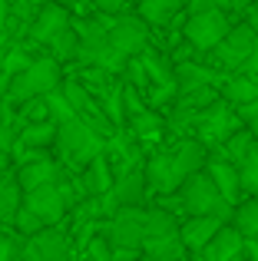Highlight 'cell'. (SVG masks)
<instances>
[{
  "instance_id": "obj_1",
  "label": "cell",
  "mask_w": 258,
  "mask_h": 261,
  "mask_svg": "<svg viewBox=\"0 0 258 261\" xmlns=\"http://www.w3.org/2000/svg\"><path fill=\"white\" fill-rule=\"evenodd\" d=\"M209 155H212V149L199 136H179L172 146L156 149L146 159V178H149L152 195H172V192H179L189 175L209 166Z\"/></svg>"
},
{
  "instance_id": "obj_2",
  "label": "cell",
  "mask_w": 258,
  "mask_h": 261,
  "mask_svg": "<svg viewBox=\"0 0 258 261\" xmlns=\"http://www.w3.org/2000/svg\"><path fill=\"white\" fill-rule=\"evenodd\" d=\"M57 155L70 172H80L86 169L99 152H106V136H99L93 126H86L83 119H66L60 122V133H57Z\"/></svg>"
},
{
  "instance_id": "obj_3",
  "label": "cell",
  "mask_w": 258,
  "mask_h": 261,
  "mask_svg": "<svg viewBox=\"0 0 258 261\" xmlns=\"http://www.w3.org/2000/svg\"><path fill=\"white\" fill-rule=\"evenodd\" d=\"M182 205V215H222V218H232V202L222 195V189L215 185V178L199 169L182 182V189L175 192Z\"/></svg>"
},
{
  "instance_id": "obj_4",
  "label": "cell",
  "mask_w": 258,
  "mask_h": 261,
  "mask_svg": "<svg viewBox=\"0 0 258 261\" xmlns=\"http://www.w3.org/2000/svg\"><path fill=\"white\" fill-rule=\"evenodd\" d=\"M63 63L60 60H53L50 53H43V57H37L30 66H27L23 73H17V76L10 80V99L13 102H27L33 99V96H46L50 89H57L63 83Z\"/></svg>"
},
{
  "instance_id": "obj_5",
  "label": "cell",
  "mask_w": 258,
  "mask_h": 261,
  "mask_svg": "<svg viewBox=\"0 0 258 261\" xmlns=\"http://www.w3.org/2000/svg\"><path fill=\"white\" fill-rule=\"evenodd\" d=\"M239 126H245V122L239 119V109H235L225 96H219V99L209 102L205 109H199V116H195V122H192V136H199L209 149H215Z\"/></svg>"
},
{
  "instance_id": "obj_6",
  "label": "cell",
  "mask_w": 258,
  "mask_h": 261,
  "mask_svg": "<svg viewBox=\"0 0 258 261\" xmlns=\"http://www.w3.org/2000/svg\"><path fill=\"white\" fill-rule=\"evenodd\" d=\"M255 53H258V30L252 23H239L225 33V40H222L215 50H209V57H212V63L219 66V70L242 73Z\"/></svg>"
},
{
  "instance_id": "obj_7",
  "label": "cell",
  "mask_w": 258,
  "mask_h": 261,
  "mask_svg": "<svg viewBox=\"0 0 258 261\" xmlns=\"http://www.w3.org/2000/svg\"><path fill=\"white\" fill-rule=\"evenodd\" d=\"M232 30L228 23V10H195L182 23V37L186 43H192L199 53H209L225 40V33Z\"/></svg>"
},
{
  "instance_id": "obj_8",
  "label": "cell",
  "mask_w": 258,
  "mask_h": 261,
  "mask_svg": "<svg viewBox=\"0 0 258 261\" xmlns=\"http://www.w3.org/2000/svg\"><path fill=\"white\" fill-rule=\"evenodd\" d=\"M146 218H149V208L123 205L116 215H110L103 222V235L113 242V248H142V242H146Z\"/></svg>"
},
{
  "instance_id": "obj_9",
  "label": "cell",
  "mask_w": 258,
  "mask_h": 261,
  "mask_svg": "<svg viewBox=\"0 0 258 261\" xmlns=\"http://www.w3.org/2000/svg\"><path fill=\"white\" fill-rule=\"evenodd\" d=\"M106 27H110L113 46H116L126 60L149 46V27L152 23H149L142 13H113V17H106Z\"/></svg>"
},
{
  "instance_id": "obj_10",
  "label": "cell",
  "mask_w": 258,
  "mask_h": 261,
  "mask_svg": "<svg viewBox=\"0 0 258 261\" xmlns=\"http://www.w3.org/2000/svg\"><path fill=\"white\" fill-rule=\"evenodd\" d=\"M73 235L63 222L60 225H46L40 228L37 235H30L23 242V258L30 261H60V258H70L73 255Z\"/></svg>"
},
{
  "instance_id": "obj_11",
  "label": "cell",
  "mask_w": 258,
  "mask_h": 261,
  "mask_svg": "<svg viewBox=\"0 0 258 261\" xmlns=\"http://www.w3.org/2000/svg\"><path fill=\"white\" fill-rule=\"evenodd\" d=\"M70 23H73V10H70V7L57 4V0H43V7L37 10V17H33V23H30V33H27V40H33V43L46 46L60 30H66Z\"/></svg>"
},
{
  "instance_id": "obj_12",
  "label": "cell",
  "mask_w": 258,
  "mask_h": 261,
  "mask_svg": "<svg viewBox=\"0 0 258 261\" xmlns=\"http://www.w3.org/2000/svg\"><path fill=\"white\" fill-rule=\"evenodd\" d=\"M225 222L228 218H222V215H186L179 235H182V242H186V248L192 251V255H202V248L212 242L215 231H219Z\"/></svg>"
},
{
  "instance_id": "obj_13",
  "label": "cell",
  "mask_w": 258,
  "mask_h": 261,
  "mask_svg": "<svg viewBox=\"0 0 258 261\" xmlns=\"http://www.w3.org/2000/svg\"><path fill=\"white\" fill-rule=\"evenodd\" d=\"M245 255V235H242L239 225H222L219 231H215V238L202 248V258L205 261H232V258H242Z\"/></svg>"
},
{
  "instance_id": "obj_14",
  "label": "cell",
  "mask_w": 258,
  "mask_h": 261,
  "mask_svg": "<svg viewBox=\"0 0 258 261\" xmlns=\"http://www.w3.org/2000/svg\"><path fill=\"white\" fill-rule=\"evenodd\" d=\"M219 76V66H205V63H195V60H179L175 63V83H179V93L186 89H199V86H222Z\"/></svg>"
},
{
  "instance_id": "obj_15",
  "label": "cell",
  "mask_w": 258,
  "mask_h": 261,
  "mask_svg": "<svg viewBox=\"0 0 258 261\" xmlns=\"http://www.w3.org/2000/svg\"><path fill=\"white\" fill-rule=\"evenodd\" d=\"M113 192H116L119 205H142L146 195L152 192L149 189V178H146V166H136V169L119 172L116 182H113Z\"/></svg>"
},
{
  "instance_id": "obj_16",
  "label": "cell",
  "mask_w": 258,
  "mask_h": 261,
  "mask_svg": "<svg viewBox=\"0 0 258 261\" xmlns=\"http://www.w3.org/2000/svg\"><path fill=\"white\" fill-rule=\"evenodd\" d=\"M205 172L215 178V185L222 189V195L228 198V202H239V195H242V175H239V162H232V159H225V155H209V166H205Z\"/></svg>"
},
{
  "instance_id": "obj_17",
  "label": "cell",
  "mask_w": 258,
  "mask_h": 261,
  "mask_svg": "<svg viewBox=\"0 0 258 261\" xmlns=\"http://www.w3.org/2000/svg\"><path fill=\"white\" fill-rule=\"evenodd\" d=\"M126 129L133 133V139H136V142H159L162 136H166L169 122L162 119L156 109H142V113H136L133 119L126 122Z\"/></svg>"
},
{
  "instance_id": "obj_18",
  "label": "cell",
  "mask_w": 258,
  "mask_h": 261,
  "mask_svg": "<svg viewBox=\"0 0 258 261\" xmlns=\"http://www.w3.org/2000/svg\"><path fill=\"white\" fill-rule=\"evenodd\" d=\"M20 205H23V185H20L17 172H4L0 178V225H13Z\"/></svg>"
},
{
  "instance_id": "obj_19",
  "label": "cell",
  "mask_w": 258,
  "mask_h": 261,
  "mask_svg": "<svg viewBox=\"0 0 258 261\" xmlns=\"http://www.w3.org/2000/svg\"><path fill=\"white\" fill-rule=\"evenodd\" d=\"M255 146H258V133H252L248 126H239L222 146L212 149V155H225V159H232V162H242Z\"/></svg>"
},
{
  "instance_id": "obj_20",
  "label": "cell",
  "mask_w": 258,
  "mask_h": 261,
  "mask_svg": "<svg viewBox=\"0 0 258 261\" xmlns=\"http://www.w3.org/2000/svg\"><path fill=\"white\" fill-rule=\"evenodd\" d=\"M57 133H60V122L57 119H37V122H27V126L17 133V139L23 142V146L53 149V146H57Z\"/></svg>"
},
{
  "instance_id": "obj_21",
  "label": "cell",
  "mask_w": 258,
  "mask_h": 261,
  "mask_svg": "<svg viewBox=\"0 0 258 261\" xmlns=\"http://www.w3.org/2000/svg\"><path fill=\"white\" fill-rule=\"evenodd\" d=\"M46 53H50L53 60H60V63H76V57H80V30H76V23H70L66 30H60L57 37L50 40V43L43 46Z\"/></svg>"
},
{
  "instance_id": "obj_22",
  "label": "cell",
  "mask_w": 258,
  "mask_h": 261,
  "mask_svg": "<svg viewBox=\"0 0 258 261\" xmlns=\"http://www.w3.org/2000/svg\"><path fill=\"white\" fill-rule=\"evenodd\" d=\"M219 89L232 106H242V102H248V99L258 96V76H252V73H235V76L222 80Z\"/></svg>"
},
{
  "instance_id": "obj_23",
  "label": "cell",
  "mask_w": 258,
  "mask_h": 261,
  "mask_svg": "<svg viewBox=\"0 0 258 261\" xmlns=\"http://www.w3.org/2000/svg\"><path fill=\"white\" fill-rule=\"evenodd\" d=\"M182 225L179 218H175L172 208H166V205H159V208H149V218H146V242L149 238H172L179 235ZM142 242V245H146Z\"/></svg>"
},
{
  "instance_id": "obj_24",
  "label": "cell",
  "mask_w": 258,
  "mask_h": 261,
  "mask_svg": "<svg viewBox=\"0 0 258 261\" xmlns=\"http://www.w3.org/2000/svg\"><path fill=\"white\" fill-rule=\"evenodd\" d=\"M136 7H139V13L152 27H162V23H169L179 10H189V0H142V4H136Z\"/></svg>"
},
{
  "instance_id": "obj_25",
  "label": "cell",
  "mask_w": 258,
  "mask_h": 261,
  "mask_svg": "<svg viewBox=\"0 0 258 261\" xmlns=\"http://www.w3.org/2000/svg\"><path fill=\"white\" fill-rule=\"evenodd\" d=\"M142 255L152 258V261H172V258L189 255V248H186V242H182V235H172V238H149V242L142 245Z\"/></svg>"
},
{
  "instance_id": "obj_26",
  "label": "cell",
  "mask_w": 258,
  "mask_h": 261,
  "mask_svg": "<svg viewBox=\"0 0 258 261\" xmlns=\"http://www.w3.org/2000/svg\"><path fill=\"white\" fill-rule=\"evenodd\" d=\"M232 222L242 228L245 238H258V195H248V202H242L239 208H235Z\"/></svg>"
},
{
  "instance_id": "obj_27",
  "label": "cell",
  "mask_w": 258,
  "mask_h": 261,
  "mask_svg": "<svg viewBox=\"0 0 258 261\" xmlns=\"http://www.w3.org/2000/svg\"><path fill=\"white\" fill-rule=\"evenodd\" d=\"M139 57H142V66H146V73H149L152 83H175V70H169L166 60H162L156 50H149V46H146Z\"/></svg>"
},
{
  "instance_id": "obj_28",
  "label": "cell",
  "mask_w": 258,
  "mask_h": 261,
  "mask_svg": "<svg viewBox=\"0 0 258 261\" xmlns=\"http://www.w3.org/2000/svg\"><path fill=\"white\" fill-rule=\"evenodd\" d=\"M43 99H46V109H50V119H57V122L76 119V109H73V102H70V99H66L63 83H60L57 89H50V93H46Z\"/></svg>"
},
{
  "instance_id": "obj_29",
  "label": "cell",
  "mask_w": 258,
  "mask_h": 261,
  "mask_svg": "<svg viewBox=\"0 0 258 261\" xmlns=\"http://www.w3.org/2000/svg\"><path fill=\"white\" fill-rule=\"evenodd\" d=\"M23 242L27 235H20L13 225H0V261L23 258Z\"/></svg>"
},
{
  "instance_id": "obj_30",
  "label": "cell",
  "mask_w": 258,
  "mask_h": 261,
  "mask_svg": "<svg viewBox=\"0 0 258 261\" xmlns=\"http://www.w3.org/2000/svg\"><path fill=\"white\" fill-rule=\"evenodd\" d=\"M239 175H242V192L245 195H258V146L239 162Z\"/></svg>"
},
{
  "instance_id": "obj_31",
  "label": "cell",
  "mask_w": 258,
  "mask_h": 261,
  "mask_svg": "<svg viewBox=\"0 0 258 261\" xmlns=\"http://www.w3.org/2000/svg\"><path fill=\"white\" fill-rule=\"evenodd\" d=\"M13 228H17L20 235H27V238H30V235H37L40 228H46V222H43V218H40V215H37L33 208H27V205H20L17 218H13Z\"/></svg>"
},
{
  "instance_id": "obj_32",
  "label": "cell",
  "mask_w": 258,
  "mask_h": 261,
  "mask_svg": "<svg viewBox=\"0 0 258 261\" xmlns=\"http://www.w3.org/2000/svg\"><path fill=\"white\" fill-rule=\"evenodd\" d=\"M80 255H86V258H99V261H113V242L99 231V235H93L90 242L80 248Z\"/></svg>"
},
{
  "instance_id": "obj_33",
  "label": "cell",
  "mask_w": 258,
  "mask_h": 261,
  "mask_svg": "<svg viewBox=\"0 0 258 261\" xmlns=\"http://www.w3.org/2000/svg\"><path fill=\"white\" fill-rule=\"evenodd\" d=\"M235 109H239V119L245 122L252 133H258V96L248 99V102H242V106H235Z\"/></svg>"
},
{
  "instance_id": "obj_34",
  "label": "cell",
  "mask_w": 258,
  "mask_h": 261,
  "mask_svg": "<svg viewBox=\"0 0 258 261\" xmlns=\"http://www.w3.org/2000/svg\"><path fill=\"white\" fill-rule=\"evenodd\" d=\"M13 146H17V126L0 119V155H10Z\"/></svg>"
},
{
  "instance_id": "obj_35",
  "label": "cell",
  "mask_w": 258,
  "mask_h": 261,
  "mask_svg": "<svg viewBox=\"0 0 258 261\" xmlns=\"http://www.w3.org/2000/svg\"><path fill=\"white\" fill-rule=\"evenodd\" d=\"M195 10H232V0H189V13Z\"/></svg>"
},
{
  "instance_id": "obj_36",
  "label": "cell",
  "mask_w": 258,
  "mask_h": 261,
  "mask_svg": "<svg viewBox=\"0 0 258 261\" xmlns=\"http://www.w3.org/2000/svg\"><path fill=\"white\" fill-rule=\"evenodd\" d=\"M93 7H96L99 13H123L129 4H133V0H90Z\"/></svg>"
},
{
  "instance_id": "obj_37",
  "label": "cell",
  "mask_w": 258,
  "mask_h": 261,
  "mask_svg": "<svg viewBox=\"0 0 258 261\" xmlns=\"http://www.w3.org/2000/svg\"><path fill=\"white\" fill-rule=\"evenodd\" d=\"M57 4H63V7H70L73 13H83L86 10V4H90V0H57Z\"/></svg>"
}]
</instances>
